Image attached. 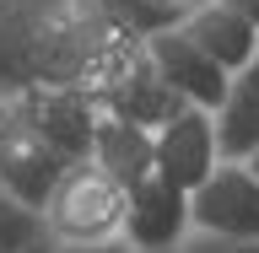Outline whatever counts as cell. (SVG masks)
Returning <instances> with one entry per match:
<instances>
[{
  "label": "cell",
  "mask_w": 259,
  "mask_h": 253,
  "mask_svg": "<svg viewBox=\"0 0 259 253\" xmlns=\"http://www.w3.org/2000/svg\"><path fill=\"white\" fill-rule=\"evenodd\" d=\"M11 6H16V0H0V16H6V11H11Z\"/></svg>",
  "instance_id": "17"
},
{
  "label": "cell",
  "mask_w": 259,
  "mask_h": 253,
  "mask_svg": "<svg viewBox=\"0 0 259 253\" xmlns=\"http://www.w3.org/2000/svg\"><path fill=\"white\" fill-rule=\"evenodd\" d=\"M0 119H6V97H0Z\"/></svg>",
  "instance_id": "18"
},
{
  "label": "cell",
  "mask_w": 259,
  "mask_h": 253,
  "mask_svg": "<svg viewBox=\"0 0 259 253\" xmlns=\"http://www.w3.org/2000/svg\"><path fill=\"white\" fill-rule=\"evenodd\" d=\"M141 54L151 60V70L162 76V86H167L178 103L216 113V103H222V92H227V70L216 60H205V54L173 27V22L157 27V32H146V38H141Z\"/></svg>",
  "instance_id": "5"
},
{
  "label": "cell",
  "mask_w": 259,
  "mask_h": 253,
  "mask_svg": "<svg viewBox=\"0 0 259 253\" xmlns=\"http://www.w3.org/2000/svg\"><path fill=\"white\" fill-rule=\"evenodd\" d=\"M27 253H54V242H38V248H27Z\"/></svg>",
  "instance_id": "16"
},
{
  "label": "cell",
  "mask_w": 259,
  "mask_h": 253,
  "mask_svg": "<svg viewBox=\"0 0 259 253\" xmlns=\"http://www.w3.org/2000/svg\"><path fill=\"white\" fill-rule=\"evenodd\" d=\"M65 167H70V162H65L27 119H16V113L6 108V119H0V183H6L22 205H32L44 216V199L54 194Z\"/></svg>",
  "instance_id": "6"
},
{
  "label": "cell",
  "mask_w": 259,
  "mask_h": 253,
  "mask_svg": "<svg viewBox=\"0 0 259 253\" xmlns=\"http://www.w3.org/2000/svg\"><path fill=\"white\" fill-rule=\"evenodd\" d=\"M130 189L113 173H103L92 157L70 162L44 199V232L49 242H108L124 232Z\"/></svg>",
  "instance_id": "1"
},
{
  "label": "cell",
  "mask_w": 259,
  "mask_h": 253,
  "mask_svg": "<svg viewBox=\"0 0 259 253\" xmlns=\"http://www.w3.org/2000/svg\"><path fill=\"white\" fill-rule=\"evenodd\" d=\"M210 119H216V145L227 162H243L259 145V54L227 76V92Z\"/></svg>",
  "instance_id": "9"
},
{
  "label": "cell",
  "mask_w": 259,
  "mask_h": 253,
  "mask_svg": "<svg viewBox=\"0 0 259 253\" xmlns=\"http://www.w3.org/2000/svg\"><path fill=\"white\" fill-rule=\"evenodd\" d=\"M87 157L103 167V173H113L124 189H135V183H146V178L157 173V157H151V129L130 124V119H113V113L97 108V129H92V151Z\"/></svg>",
  "instance_id": "10"
},
{
  "label": "cell",
  "mask_w": 259,
  "mask_h": 253,
  "mask_svg": "<svg viewBox=\"0 0 259 253\" xmlns=\"http://www.w3.org/2000/svg\"><path fill=\"white\" fill-rule=\"evenodd\" d=\"M151 157H157V178L162 183H173V189L194 194L216 173V162H222V145H216V119L205 108H173L151 129Z\"/></svg>",
  "instance_id": "3"
},
{
  "label": "cell",
  "mask_w": 259,
  "mask_h": 253,
  "mask_svg": "<svg viewBox=\"0 0 259 253\" xmlns=\"http://www.w3.org/2000/svg\"><path fill=\"white\" fill-rule=\"evenodd\" d=\"M38 242H49L44 216L32 205H22V199L0 183V253H27V248H38Z\"/></svg>",
  "instance_id": "11"
},
{
  "label": "cell",
  "mask_w": 259,
  "mask_h": 253,
  "mask_svg": "<svg viewBox=\"0 0 259 253\" xmlns=\"http://www.w3.org/2000/svg\"><path fill=\"white\" fill-rule=\"evenodd\" d=\"M243 167H248V173L259 178V145H254V151H248V157H243Z\"/></svg>",
  "instance_id": "15"
},
{
  "label": "cell",
  "mask_w": 259,
  "mask_h": 253,
  "mask_svg": "<svg viewBox=\"0 0 259 253\" xmlns=\"http://www.w3.org/2000/svg\"><path fill=\"white\" fill-rule=\"evenodd\" d=\"M173 253H259V242H232V237H210V232H189Z\"/></svg>",
  "instance_id": "12"
},
{
  "label": "cell",
  "mask_w": 259,
  "mask_h": 253,
  "mask_svg": "<svg viewBox=\"0 0 259 253\" xmlns=\"http://www.w3.org/2000/svg\"><path fill=\"white\" fill-rule=\"evenodd\" d=\"M54 253H135L124 237H108V242H54Z\"/></svg>",
  "instance_id": "13"
},
{
  "label": "cell",
  "mask_w": 259,
  "mask_h": 253,
  "mask_svg": "<svg viewBox=\"0 0 259 253\" xmlns=\"http://www.w3.org/2000/svg\"><path fill=\"white\" fill-rule=\"evenodd\" d=\"M189 232H194V226H189V194H184V189L162 183L157 173L130 189L124 232H119V237H124L135 253H173Z\"/></svg>",
  "instance_id": "7"
},
{
  "label": "cell",
  "mask_w": 259,
  "mask_h": 253,
  "mask_svg": "<svg viewBox=\"0 0 259 253\" xmlns=\"http://www.w3.org/2000/svg\"><path fill=\"white\" fill-rule=\"evenodd\" d=\"M6 108L16 119H27L65 162H81L92 151V129H97V97L76 81H54V86H32V92L11 97Z\"/></svg>",
  "instance_id": "2"
},
{
  "label": "cell",
  "mask_w": 259,
  "mask_h": 253,
  "mask_svg": "<svg viewBox=\"0 0 259 253\" xmlns=\"http://www.w3.org/2000/svg\"><path fill=\"white\" fill-rule=\"evenodd\" d=\"M222 6H232V11H238L243 22H248V27L259 32V0H222Z\"/></svg>",
  "instance_id": "14"
},
{
  "label": "cell",
  "mask_w": 259,
  "mask_h": 253,
  "mask_svg": "<svg viewBox=\"0 0 259 253\" xmlns=\"http://www.w3.org/2000/svg\"><path fill=\"white\" fill-rule=\"evenodd\" d=\"M184 38H189L205 60H216L232 76V70H243V65L259 54V32L243 22L232 6H222V0H189L184 11H178V22H173Z\"/></svg>",
  "instance_id": "8"
},
{
  "label": "cell",
  "mask_w": 259,
  "mask_h": 253,
  "mask_svg": "<svg viewBox=\"0 0 259 253\" xmlns=\"http://www.w3.org/2000/svg\"><path fill=\"white\" fill-rule=\"evenodd\" d=\"M189 226L232 242H259V178L243 162H216V173L189 194Z\"/></svg>",
  "instance_id": "4"
}]
</instances>
